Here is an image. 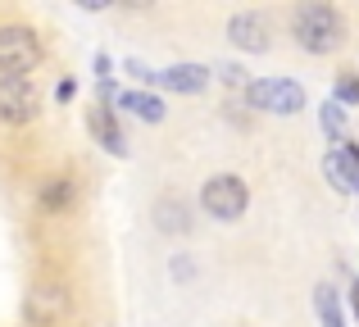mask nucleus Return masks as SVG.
Here are the masks:
<instances>
[{
	"label": "nucleus",
	"mask_w": 359,
	"mask_h": 327,
	"mask_svg": "<svg viewBox=\"0 0 359 327\" xmlns=\"http://www.w3.org/2000/svg\"><path fill=\"white\" fill-rule=\"evenodd\" d=\"M123 109H132L137 118H146V123H159L164 118V105H159L155 96H146V91H128V96H118Z\"/></svg>",
	"instance_id": "obj_11"
},
{
	"label": "nucleus",
	"mask_w": 359,
	"mask_h": 327,
	"mask_svg": "<svg viewBox=\"0 0 359 327\" xmlns=\"http://www.w3.org/2000/svg\"><path fill=\"white\" fill-rule=\"evenodd\" d=\"M87 127H91V137H96V141L105 146L109 155H123V151H128V146H123V127L114 123V114H109L105 105H96V109L87 114Z\"/></svg>",
	"instance_id": "obj_8"
},
{
	"label": "nucleus",
	"mask_w": 359,
	"mask_h": 327,
	"mask_svg": "<svg viewBox=\"0 0 359 327\" xmlns=\"http://www.w3.org/2000/svg\"><path fill=\"white\" fill-rule=\"evenodd\" d=\"M69 195H73V182H69V177H50V182L41 186V204H46V209L69 204Z\"/></svg>",
	"instance_id": "obj_14"
},
{
	"label": "nucleus",
	"mask_w": 359,
	"mask_h": 327,
	"mask_svg": "<svg viewBox=\"0 0 359 327\" xmlns=\"http://www.w3.org/2000/svg\"><path fill=\"white\" fill-rule=\"evenodd\" d=\"M41 114V96L27 78H0V123H32Z\"/></svg>",
	"instance_id": "obj_4"
},
{
	"label": "nucleus",
	"mask_w": 359,
	"mask_h": 327,
	"mask_svg": "<svg viewBox=\"0 0 359 327\" xmlns=\"http://www.w3.org/2000/svg\"><path fill=\"white\" fill-rule=\"evenodd\" d=\"M155 82H164V87H173V91H187V96H196V91H205L210 73H205L201 64H173V69L155 73Z\"/></svg>",
	"instance_id": "obj_9"
},
{
	"label": "nucleus",
	"mask_w": 359,
	"mask_h": 327,
	"mask_svg": "<svg viewBox=\"0 0 359 327\" xmlns=\"http://www.w3.org/2000/svg\"><path fill=\"white\" fill-rule=\"evenodd\" d=\"M323 173L332 177V186H341V191L359 195V146H355V141L337 146V151L323 160Z\"/></svg>",
	"instance_id": "obj_6"
},
{
	"label": "nucleus",
	"mask_w": 359,
	"mask_h": 327,
	"mask_svg": "<svg viewBox=\"0 0 359 327\" xmlns=\"http://www.w3.org/2000/svg\"><path fill=\"white\" fill-rule=\"evenodd\" d=\"M291 32H296L300 50L332 55L337 46L346 41V18L337 14L332 5H305V9H296V18H291Z\"/></svg>",
	"instance_id": "obj_1"
},
{
	"label": "nucleus",
	"mask_w": 359,
	"mask_h": 327,
	"mask_svg": "<svg viewBox=\"0 0 359 327\" xmlns=\"http://www.w3.org/2000/svg\"><path fill=\"white\" fill-rule=\"evenodd\" d=\"M64 305H69V300H64L60 286H36V291L27 295V319H32V323H50V319L64 314Z\"/></svg>",
	"instance_id": "obj_10"
},
{
	"label": "nucleus",
	"mask_w": 359,
	"mask_h": 327,
	"mask_svg": "<svg viewBox=\"0 0 359 327\" xmlns=\"http://www.w3.org/2000/svg\"><path fill=\"white\" fill-rule=\"evenodd\" d=\"M228 36L241 46V50H255V55L269 50V23H264L259 14H237L228 23Z\"/></svg>",
	"instance_id": "obj_7"
},
{
	"label": "nucleus",
	"mask_w": 359,
	"mask_h": 327,
	"mask_svg": "<svg viewBox=\"0 0 359 327\" xmlns=\"http://www.w3.org/2000/svg\"><path fill=\"white\" fill-rule=\"evenodd\" d=\"M323 132L346 146V114H341V105H332V100L323 105Z\"/></svg>",
	"instance_id": "obj_15"
},
{
	"label": "nucleus",
	"mask_w": 359,
	"mask_h": 327,
	"mask_svg": "<svg viewBox=\"0 0 359 327\" xmlns=\"http://www.w3.org/2000/svg\"><path fill=\"white\" fill-rule=\"evenodd\" d=\"M351 305H355V319H359V282L351 286Z\"/></svg>",
	"instance_id": "obj_17"
},
{
	"label": "nucleus",
	"mask_w": 359,
	"mask_h": 327,
	"mask_svg": "<svg viewBox=\"0 0 359 327\" xmlns=\"http://www.w3.org/2000/svg\"><path fill=\"white\" fill-rule=\"evenodd\" d=\"M314 309H318V319H323V327H341V309H337V295H332V286H314Z\"/></svg>",
	"instance_id": "obj_12"
},
{
	"label": "nucleus",
	"mask_w": 359,
	"mask_h": 327,
	"mask_svg": "<svg viewBox=\"0 0 359 327\" xmlns=\"http://www.w3.org/2000/svg\"><path fill=\"white\" fill-rule=\"evenodd\" d=\"M245 96H250L255 109H269V114H296V109L305 105V91H300L296 82H287V78L250 82V87H245Z\"/></svg>",
	"instance_id": "obj_5"
},
{
	"label": "nucleus",
	"mask_w": 359,
	"mask_h": 327,
	"mask_svg": "<svg viewBox=\"0 0 359 327\" xmlns=\"http://www.w3.org/2000/svg\"><path fill=\"white\" fill-rule=\"evenodd\" d=\"M337 96H341V100H359V78H355V73H346V78L337 82Z\"/></svg>",
	"instance_id": "obj_16"
},
{
	"label": "nucleus",
	"mask_w": 359,
	"mask_h": 327,
	"mask_svg": "<svg viewBox=\"0 0 359 327\" xmlns=\"http://www.w3.org/2000/svg\"><path fill=\"white\" fill-rule=\"evenodd\" d=\"M245 182L241 177H232V173H219V177H210L205 182V191H201V204H205V214L210 218H223V223H232V218H241L245 214Z\"/></svg>",
	"instance_id": "obj_3"
},
{
	"label": "nucleus",
	"mask_w": 359,
	"mask_h": 327,
	"mask_svg": "<svg viewBox=\"0 0 359 327\" xmlns=\"http://www.w3.org/2000/svg\"><path fill=\"white\" fill-rule=\"evenodd\" d=\"M41 64V41L27 27H0V78H27Z\"/></svg>",
	"instance_id": "obj_2"
},
{
	"label": "nucleus",
	"mask_w": 359,
	"mask_h": 327,
	"mask_svg": "<svg viewBox=\"0 0 359 327\" xmlns=\"http://www.w3.org/2000/svg\"><path fill=\"white\" fill-rule=\"evenodd\" d=\"M155 218H159V228H164V232H182V228H187V204L159 200V204H155Z\"/></svg>",
	"instance_id": "obj_13"
}]
</instances>
